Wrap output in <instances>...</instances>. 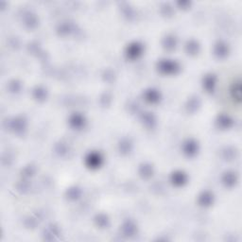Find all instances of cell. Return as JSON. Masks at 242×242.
Wrapping results in <instances>:
<instances>
[{
  "instance_id": "1",
  "label": "cell",
  "mask_w": 242,
  "mask_h": 242,
  "mask_svg": "<svg viewBox=\"0 0 242 242\" xmlns=\"http://www.w3.org/2000/svg\"><path fill=\"white\" fill-rule=\"evenodd\" d=\"M233 94H234V98H235V99H236L237 101H239V100H240V98H241L240 83H239V82L235 83V86H234V89H233Z\"/></svg>"
}]
</instances>
